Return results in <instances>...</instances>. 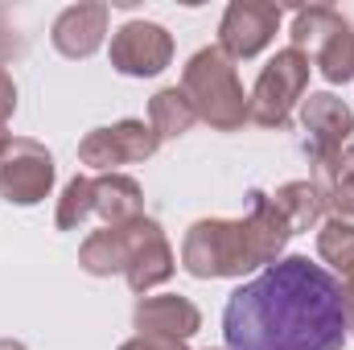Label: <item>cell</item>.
Returning a JSON list of instances; mask_svg holds the SVG:
<instances>
[{
  "label": "cell",
  "mask_w": 354,
  "mask_h": 350,
  "mask_svg": "<svg viewBox=\"0 0 354 350\" xmlns=\"http://www.w3.org/2000/svg\"><path fill=\"white\" fill-rule=\"evenodd\" d=\"M91 214H95V177L79 174L66 181V190L58 198V210H54V223H58V231H79Z\"/></svg>",
  "instance_id": "cell-19"
},
{
  "label": "cell",
  "mask_w": 354,
  "mask_h": 350,
  "mask_svg": "<svg viewBox=\"0 0 354 350\" xmlns=\"http://www.w3.org/2000/svg\"><path fill=\"white\" fill-rule=\"evenodd\" d=\"M284 8L268 4V0H231L223 21H218V50L231 62H248L256 54H264L280 29Z\"/></svg>",
  "instance_id": "cell-9"
},
{
  "label": "cell",
  "mask_w": 354,
  "mask_h": 350,
  "mask_svg": "<svg viewBox=\"0 0 354 350\" xmlns=\"http://www.w3.org/2000/svg\"><path fill=\"white\" fill-rule=\"evenodd\" d=\"M317 256L330 264L334 276H342V288H354V223L326 219L317 227Z\"/></svg>",
  "instance_id": "cell-17"
},
{
  "label": "cell",
  "mask_w": 354,
  "mask_h": 350,
  "mask_svg": "<svg viewBox=\"0 0 354 350\" xmlns=\"http://www.w3.org/2000/svg\"><path fill=\"white\" fill-rule=\"evenodd\" d=\"M272 202H276V210L284 214V223H288L292 235L322 227L326 198H322V190H317L313 181H284V185L272 194Z\"/></svg>",
  "instance_id": "cell-16"
},
{
  "label": "cell",
  "mask_w": 354,
  "mask_h": 350,
  "mask_svg": "<svg viewBox=\"0 0 354 350\" xmlns=\"http://www.w3.org/2000/svg\"><path fill=\"white\" fill-rule=\"evenodd\" d=\"M292 231L272 194L252 190L243 219H198L181 239V268L194 280H239L284 256Z\"/></svg>",
  "instance_id": "cell-2"
},
{
  "label": "cell",
  "mask_w": 354,
  "mask_h": 350,
  "mask_svg": "<svg viewBox=\"0 0 354 350\" xmlns=\"http://www.w3.org/2000/svg\"><path fill=\"white\" fill-rule=\"evenodd\" d=\"M54 153L29 136H12V145L0 153V198L8 206H37L54 190Z\"/></svg>",
  "instance_id": "cell-7"
},
{
  "label": "cell",
  "mask_w": 354,
  "mask_h": 350,
  "mask_svg": "<svg viewBox=\"0 0 354 350\" xmlns=\"http://www.w3.org/2000/svg\"><path fill=\"white\" fill-rule=\"evenodd\" d=\"M12 111H17V83H12V75L0 66V120L8 124Z\"/></svg>",
  "instance_id": "cell-22"
},
{
  "label": "cell",
  "mask_w": 354,
  "mask_h": 350,
  "mask_svg": "<svg viewBox=\"0 0 354 350\" xmlns=\"http://www.w3.org/2000/svg\"><path fill=\"white\" fill-rule=\"evenodd\" d=\"M292 50L313 58L330 87H346L354 79V25L330 4H309L292 12Z\"/></svg>",
  "instance_id": "cell-4"
},
{
  "label": "cell",
  "mask_w": 354,
  "mask_h": 350,
  "mask_svg": "<svg viewBox=\"0 0 354 350\" xmlns=\"http://www.w3.org/2000/svg\"><path fill=\"white\" fill-rule=\"evenodd\" d=\"M206 350H223V347H206Z\"/></svg>",
  "instance_id": "cell-27"
},
{
  "label": "cell",
  "mask_w": 354,
  "mask_h": 350,
  "mask_svg": "<svg viewBox=\"0 0 354 350\" xmlns=\"http://www.w3.org/2000/svg\"><path fill=\"white\" fill-rule=\"evenodd\" d=\"M181 95L189 99L194 116L206 120L214 132H239L252 120V103H248V91L239 83V71L218 46H206L185 62Z\"/></svg>",
  "instance_id": "cell-3"
},
{
  "label": "cell",
  "mask_w": 354,
  "mask_h": 350,
  "mask_svg": "<svg viewBox=\"0 0 354 350\" xmlns=\"http://www.w3.org/2000/svg\"><path fill=\"white\" fill-rule=\"evenodd\" d=\"M107 21H111V4H103V0L71 4V8L58 12V21L50 29V42L62 58L83 62L91 54H99V46L107 42Z\"/></svg>",
  "instance_id": "cell-12"
},
{
  "label": "cell",
  "mask_w": 354,
  "mask_h": 350,
  "mask_svg": "<svg viewBox=\"0 0 354 350\" xmlns=\"http://www.w3.org/2000/svg\"><path fill=\"white\" fill-rule=\"evenodd\" d=\"M0 350H29L25 342H17V338H0Z\"/></svg>",
  "instance_id": "cell-26"
},
{
  "label": "cell",
  "mask_w": 354,
  "mask_h": 350,
  "mask_svg": "<svg viewBox=\"0 0 354 350\" xmlns=\"http://www.w3.org/2000/svg\"><path fill=\"white\" fill-rule=\"evenodd\" d=\"M79 268L87 276H124L128 272V223L91 231L79 248Z\"/></svg>",
  "instance_id": "cell-15"
},
{
  "label": "cell",
  "mask_w": 354,
  "mask_h": 350,
  "mask_svg": "<svg viewBox=\"0 0 354 350\" xmlns=\"http://www.w3.org/2000/svg\"><path fill=\"white\" fill-rule=\"evenodd\" d=\"M149 124L161 140H177L198 124V116H194L189 99L181 95V87H161L149 99Z\"/></svg>",
  "instance_id": "cell-18"
},
{
  "label": "cell",
  "mask_w": 354,
  "mask_h": 350,
  "mask_svg": "<svg viewBox=\"0 0 354 350\" xmlns=\"http://www.w3.org/2000/svg\"><path fill=\"white\" fill-rule=\"evenodd\" d=\"M330 181H354V140L346 145V149H342V157H338V165H334V174L326 177V181H322L317 190H326Z\"/></svg>",
  "instance_id": "cell-23"
},
{
  "label": "cell",
  "mask_w": 354,
  "mask_h": 350,
  "mask_svg": "<svg viewBox=\"0 0 354 350\" xmlns=\"http://www.w3.org/2000/svg\"><path fill=\"white\" fill-rule=\"evenodd\" d=\"M95 214L107 227H124L145 219V190L128 174H99L95 177Z\"/></svg>",
  "instance_id": "cell-14"
},
{
  "label": "cell",
  "mask_w": 354,
  "mask_h": 350,
  "mask_svg": "<svg viewBox=\"0 0 354 350\" xmlns=\"http://www.w3.org/2000/svg\"><path fill=\"white\" fill-rule=\"evenodd\" d=\"M8 145H12V132H8V124H4V120H0V153H4V149H8Z\"/></svg>",
  "instance_id": "cell-25"
},
{
  "label": "cell",
  "mask_w": 354,
  "mask_h": 350,
  "mask_svg": "<svg viewBox=\"0 0 354 350\" xmlns=\"http://www.w3.org/2000/svg\"><path fill=\"white\" fill-rule=\"evenodd\" d=\"M111 66L128 79H153L174 62V33L157 21H128L111 33Z\"/></svg>",
  "instance_id": "cell-10"
},
{
  "label": "cell",
  "mask_w": 354,
  "mask_h": 350,
  "mask_svg": "<svg viewBox=\"0 0 354 350\" xmlns=\"http://www.w3.org/2000/svg\"><path fill=\"white\" fill-rule=\"evenodd\" d=\"M301 124L309 132V140H305V153H309V165H313L309 181L322 185L334 174L342 149L354 140V111L334 91H313V95L301 99Z\"/></svg>",
  "instance_id": "cell-6"
},
{
  "label": "cell",
  "mask_w": 354,
  "mask_h": 350,
  "mask_svg": "<svg viewBox=\"0 0 354 350\" xmlns=\"http://www.w3.org/2000/svg\"><path fill=\"white\" fill-rule=\"evenodd\" d=\"M120 350H189L185 342H174V338H149V334H136L128 338Z\"/></svg>",
  "instance_id": "cell-21"
},
{
  "label": "cell",
  "mask_w": 354,
  "mask_h": 350,
  "mask_svg": "<svg viewBox=\"0 0 354 350\" xmlns=\"http://www.w3.org/2000/svg\"><path fill=\"white\" fill-rule=\"evenodd\" d=\"M342 297H346V334L354 338V288H342Z\"/></svg>",
  "instance_id": "cell-24"
},
{
  "label": "cell",
  "mask_w": 354,
  "mask_h": 350,
  "mask_svg": "<svg viewBox=\"0 0 354 350\" xmlns=\"http://www.w3.org/2000/svg\"><path fill=\"white\" fill-rule=\"evenodd\" d=\"M132 326L136 334L149 338H174V342H189L202 330V309L181 297V293H161V297H140L132 309Z\"/></svg>",
  "instance_id": "cell-13"
},
{
  "label": "cell",
  "mask_w": 354,
  "mask_h": 350,
  "mask_svg": "<svg viewBox=\"0 0 354 350\" xmlns=\"http://www.w3.org/2000/svg\"><path fill=\"white\" fill-rule=\"evenodd\" d=\"M223 338L227 350H342V280L309 256H280L227 297Z\"/></svg>",
  "instance_id": "cell-1"
},
{
  "label": "cell",
  "mask_w": 354,
  "mask_h": 350,
  "mask_svg": "<svg viewBox=\"0 0 354 350\" xmlns=\"http://www.w3.org/2000/svg\"><path fill=\"white\" fill-rule=\"evenodd\" d=\"M174 272H177V256L169 248V239H165V231H161V223H153V219L128 223V272H124L128 288L136 297H149Z\"/></svg>",
  "instance_id": "cell-11"
},
{
  "label": "cell",
  "mask_w": 354,
  "mask_h": 350,
  "mask_svg": "<svg viewBox=\"0 0 354 350\" xmlns=\"http://www.w3.org/2000/svg\"><path fill=\"white\" fill-rule=\"evenodd\" d=\"M309 58L301 54V50H292V46H284V50H276L272 58H268V66L260 71V79H256V87L248 95V103H252V120L260 124V128H288V120H292V107L305 99V91H309Z\"/></svg>",
  "instance_id": "cell-5"
},
{
  "label": "cell",
  "mask_w": 354,
  "mask_h": 350,
  "mask_svg": "<svg viewBox=\"0 0 354 350\" xmlns=\"http://www.w3.org/2000/svg\"><path fill=\"white\" fill-rule=\"evenodd\" d=\"M29 54V33L21 29V21L12 17L8 4H0V66L4 62H17Z\"/></svg>",
  "instance_id": "cell-20"
},
{
  "label": "cell",
  "mask_w": 354,
  "mask_h": 350,
  "mask_svg": "<svg viewBox=\"0 0 354 350\" xmlns=\"http://www.w3.org/2000/svg\"><path fill=\"white\" fill-rule=\"evenodd\" d=\"M157 149H161V136L153 132V124L120 120L111 128H95L79 140V161L99 174H115L120 165H140V161L157 157Z\"/></svg>",
  "instance_id": "cell-8"
}]
</instances>
